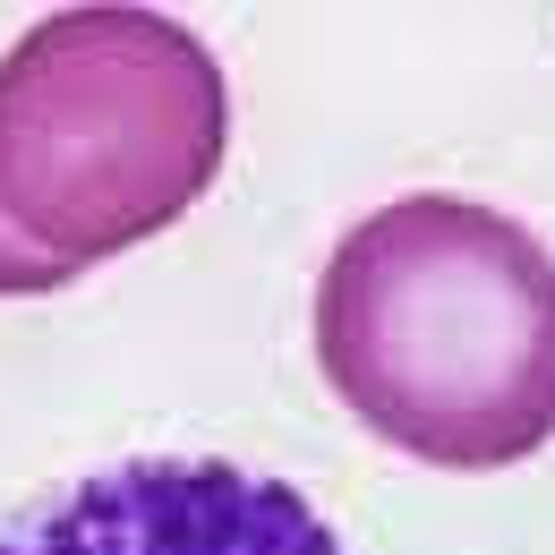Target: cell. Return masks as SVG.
Masks as SVG:
<instances>
[{"mask_svg":"<svg viewBox=\"0 0 555 555\" xmlns=\"http://www.w3.org/2000/svg\"><path fill=\"white\" fill-rule=\"evenodd\" d=\"M317 367L411 462H530L555 436V257L495 206L393 197L317 274Z\"/></svg>","mask_w":555,"mask_h":555,"instance_id":"obj_1","label":"cell"},{"mask_svg":"<svg viewBox=\"0 0 555 555\" xmlns=\"http://www.w3.org/2000/svg\"><path fill=\"white\" fill-rule=\"evenodd\" d=\"M222 145V61L163 9H61L0 52V214L69 274L171 231Z\"/></svg>","mask_w":555,"mask_h":555,"instance_id":"obj_2","label":"cell"},{"mask_svg":"<svg viewBox=\"0 0 555 555\" xmlns=\"http://www.w3.org/2000/svg\"><path fill=\"white\" fill-rule=\"evenodd\" d=\"M0 555H343L334 521L240 462H129L43 495Z\"/></svg>","mask_w":555,"mask_h":555,"instance_id":"obj_3","label":"cell"},{"mask_svg":"<svg viewBox=\"0 0 555 555\" xmlns=\"http://www.w3.org/2000/svg\"><path fill=\"white\" fill-rule=\"evenodd\" d=\"M61 282H77L61 257H43L9 214H0V299H35V291H61Z\"/></svg>","mask_w":555,"mask_h":555,"instance_id":"obj_4","label":"cell"}]
</instances>
